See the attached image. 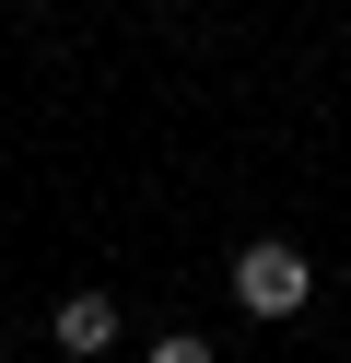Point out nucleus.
I'll list each match as a JSON object with an SVG mask.
<instances>
[{"instance_id": "1", "label": "nucleus", "mask_w": 351, "mask_h": 363, "mask_svg": "<svg viewBox=\"0 0 351 363\" xmlns=\"http://www.w3.org/2000/svg\"><path fill=\"white\" fill-rule=\"evenodd\" d=\"M234 305L246 316H304L316 305V258H304V246H281V235H257V246H234Z\"/></svg>"}, {"instance_id": "3", "label": "nucleus", "mask_w": 351, "mask_h": 363, "mask_svg": "<svg viewBox=\"0 0 351 363\" xmlns=\"http://www.w3.org/2000/svg\"><path fill=\"white\" fill-rule=\"evenodd\" d=\"M140 363H211V340H199V328H176V340H152Z\"/></svg>"}, {"instance_id": "2", "label": "nucleus", "mask_w": 351, "mask_h": 363, "mask_svg": "<svg viewBox=\"0 0 351 363\" xmlns=\"http://www.w3.org/2000/svg\"><path fill=\"white\" fill-rule=\"evenodd\" d=\"M47 340H59L70 363H106V352H117V293H59Z\"/></svg>"}]
</instances>
